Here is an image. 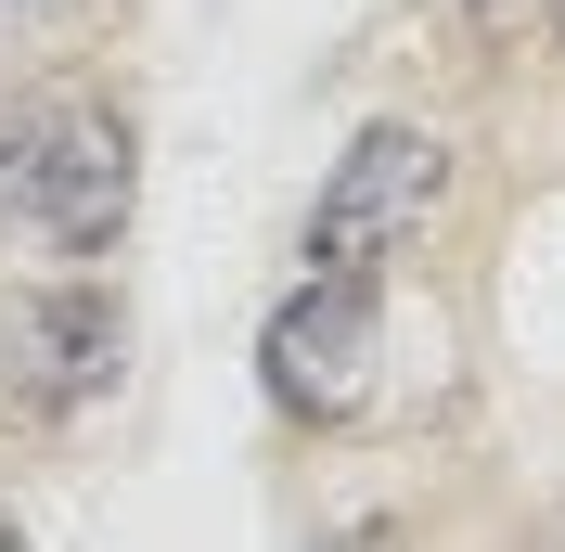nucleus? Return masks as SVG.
<instances>
[{"instance_id":"obj_5","label":"nucleus","mask_w":565,"mask_h":552,"mask_svg":"<svg viewBox=\"0 0 565 552\" xmlns=\"http://www.w3.org/2000/svg\"><path fill=\"white\" fill-rule=\"evenodd\" d=\"M540 13H553V0H462V26L489 39V52H514V39L540 26Z\"/></svg>"},{"instance_id":"obj_7","label":"nucleus","mask_w":565,"mask_h":552,"mask_svg":"<svg viewBox=\"0 0 565 552\" xmlns=\"http://www.w3.org/2000/svg\"><path fill=\"white\" fill-rule=\"evenodd\" d=\"M0 13H13V26H26V13H65V0H0Z\"/></svg>"},{"instance_id":"obj_4","label":"nucleus","mask_w":565,"mask_h":552,"mask_svg":"<svg viewBox=\"0 0 565 552\" xmlns=\"http://www.w3.org/2000/svg\"><path fill=\"white\" fill-rule=\"evenodd\" d=\"M116 373H129V309H116L104 283L26 296V309H13V335H0V412H13V424H65V412H90Z\"/></svg>"},{"instance_id":"obj_8","label":"nucleus","mask_w":565,"mask_h":552,"mask_svg":"<svg viewBox=\"0 0 565 552\" xmlns=\"http://www.w3.org/2000/svg\"><path fill=\"white\" fill-rule=\"evenodd\" d=\"M553 39H565V0H553Z\"/></svg>"},{"instance_id":"obj_6","label":"nucleus","mask_w":565,"mask_h":552,"mask_svg":"<svg viewBox=\"0 0 565 552\" xmlns=\"http://www.w3.org/2000/svg\"><path fill=\"white\" fill-rule=\"evenodd\" d=\"M321 552H398V527H348V540H321Z\"/></svg>"},{"instance_id":"obj_3","label":"nucleus","mask_w":565,"mask_h":552,"mask_svg":"<svg viewBox=\"0 0 565 552\" xmlns=\"http://www.w3.org/2000/svg\"><path fill=\"white\" fill-rule=\"evenodd\" d=\"M373 347H386L373 283L360 270H309L270 309V335H257V385H270L296 424H348L360 399H373Z\"/></svg>"},{"instance_id":"obj_1","label":"nucleus","mask_w":565,"mask_h":552,"mask_svg":"<svg viewBox=\"0 0 565 552\" xmlns=\"http://www.w3.org/2000/svg\"><path fill=\"white\" fill-rule=\"evenodd\" d=\"M129 116L90 104V91H39L13 129H0V206L26 219L52 257H104L116 232H129Z\"/></svg>"},{"instance_id":"obj_9","label":"nucleus","mask_w":565,"mask_h":552,"mask_svg":"<svg viewBox=\"0 0 565 552\" xmlns=\"http://www.w3.org/2000/svg\"><path fill=\"white\" fill-rule=\"evenodd\" d=\"M0 552H13V527H0Z\"/></svg>"},{"instance_id":"obj_2","label":"nucleus","mask_w":565,"mask_h":552,"mask_svg":"<svg viewBox=\"0 0 565 552\" xmlns=\"http://www.w3.org/2000/svg\"><path fill=\"white\" fill-rule=\"evenodd\" d=\"M437 193H450V129H424V116H373V129L334 155V180H321L309 206V270H386L398 244L437 219Z\"/></svg>"}]
</instances>
